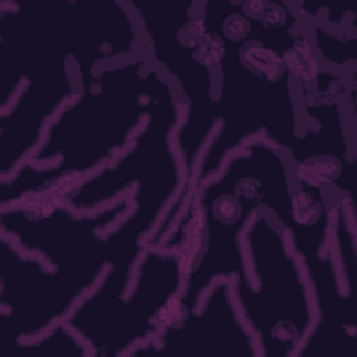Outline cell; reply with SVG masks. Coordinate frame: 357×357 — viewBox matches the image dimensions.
Wrapping results in <instances>:
<instances>
[{"instance_id":"obj_3","label":"cell","mask_w":357,"mask_h":357,"mask_svg":"<svg viewBox=\"0 0 357 357\" xmlns=\"http://www.w3.org/2000/svg\"><path fill=\"white\" fill-rule=\"evenodd\" d=\"M293 170L284 152L265 139H254L191 192L187 206L194 211L192 252L181 293L165 319L191 312L215 280L231 279L247 269L243 233Z\"/></svg>"},{"instance_id":"obj_10","label":"cell","mask_w":357,"mask_h":357,"mask_svg":"<svg viewBox=\"0 0 357 357\" xmlns=\"http://www.w3.org/2000/svg\"><path fill=\"white\" fill-rule=\"evenodd\" d=\"M132 356L261 357V353L237 307L230 279H218L191 312L165 319L155 337Z\"/></svg>"},{"instance_id":"obj_13","label":"cell","mask_w":357,"mask_h":357,"mask_svg":"<svg viewBox=\"0 0 357 357\" xmlns=\"http://www.w3.org/2000/svg\"><path fill=\"white\" fill-rule=\"evenodd\" d=\"M10 346L14 357H91L88 346L66 322Z\"/></svg>"},{"instance_id":"obj_1","label":"cell","mask_w":357,"mask_h":357,"mask_svg":"<svg viewBox=\"0 0 357 357\" xmlns=\"http://www.w3.org/2000/svg\"><path fill=\"white\" fill-rule=\"evenodd\" d=\"M201 21L222 39L223 54L218 126L199 158L190 195L247 142L265 139L291 159L304 131L297 81L286 66L297 46L294 26L265 14L261 0L204 1Z\"/></svg>"},{"instance_id":"obj_8","label":"cell","mask_w":357,"mask_h":357,"mask_svg":"<svg viewBox=\"0 0 357 357\" xmlns=\"http://www.w3.org/2000/svg\"><path fill=\"white\" fill-rule=\"evenodd\" d=\"M190 238L178 244L146 245L124 296L77 333L91 357L130 356L155 337L181 293L191 252Z\"/></svg>"},{"instance_id":"obj_6","label":"cell","mask_w":357,"mask_h":357,"mask_svg":"<svg viewBox=\"0 0 357 357\" xmlns=\"http://www.w3.org/2000/svg\"><path fill=\"white\" fill-rule=\"evenodd\" d=\"M131 208L130 192L91 212L49 195L1 206L0 234L43 259L86 296L109 265L107 231Z\"/></svg>"},{"instance_id":"obj_5","label":"cell","mask_w":357,"mask_h":357,"mask_svg":"<svg viewBox=\"0 0 357 357\" xmlns=\"http://www.w3.org/2000/svg\"><path fill=\"white\" fill-rule=\"evenodd\" d=\"M251 283L231 282L261 357H296L317 314L301 262L286 231L261 206L241 237Z\"/></svg>"},{"instance_id":"obj_11","label":"cell","mask_w":357,"mask_h":357,"mask_svg":"<svg viewBox=\"0 0 357 357\" xmlns=\"http://www.w3.org/2000/svg\"><path fill=\"white\" fill-rule=\"evenodd\" d=\"M79 88L74 60L45 66L26 78L11 103L0 110V178L31 158L53 117Z\"/></svg>"},{"instance_id":"obj_12","label":"cell","mask_w":357,"mask_h":357,"mask_svg":"<svg viewBox=\"0 0 357 357\" xmlns=\"http://www.w3.org/2000/svg\"><path fill=\"white\" fill-rule=\"evenodd\" d=\"M318 15L305 21L308 36L318 61L324 67L340 73L356 71V28L336 29L321 21Z\"/></svg>"},{"instance_id":"obj_7","label":"cell","mask_w":357,"mask_h":357,"mask_svg":"<svg viewBox=\"0 0 357 357\" xmlns=\"http://www.w3.org/2000/svg\"><path fill=\"white\" fill-rule=\"evenodd\" d=\"M181 114L174 85L153 66L148 116L130 145L109 165L54 195L75 211L91 212L119 201L138 184L177 183L185 187L187 206V177L174 145Z\"/></svg>"},{"instance_id":"obj_2","label":"cell","mask_w":357,"mask_h":357,"mask_svg":"<svg viewBox=\"0 0 357 357\" xmlns=\"http://www.w3.org/2000/svg\"><path fill=\"white\" fill-rule=\"evenodd\" d=\"M153 64L144 53L100 66L53 117L14 173L0 178V206L49 197L109 165L146 120Z\"/></svg>"},{"instance_id":"obj_9","label":"cell","mask_w":357,"mask_h":357,"mask_svg":"<svg viewBox=\"0 0 357 357\" xmlns=\"http://www.w3.org/2000/svg\"><path fill=\"white\" fill-rule=\"evenodd\" d=\"M84 294L43 259L0 234V322L6 344L64 322Z\"/></svg>"},{"instance_id":"obj_4","label":"cell","mask_w":357,"mask_h":357,"mask_svg":"<svg viewBox=\"0 0 357 357\" xmlns=\"http://www.w3.org/2000/svg\"><path fill=\"white\" fill-rule=\"evenodd\" d=\"M130 6L145 54L172 81L183 103L174 145L190 190L199 158L218 126V64L223 42L204 26L198 1L134 0Z\"/></svg>"}]
</instances>
